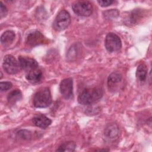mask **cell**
Returning <instances> with one entry per match:
<instances>
[{
  "mask_svg": "<svg viewBox=\"0 0 152 152\" xmlns=\"http://www.w3.org/2000/svg\"><path fill=\"white\" fill-rule=\"evenodd\" d=\"M103 91L100 88L86 89L78 97V102L83 105L90 104L99 100L103 96Z\"/></svg>",
  "mask_w": 152,
  "mask_h": 152,
  "instance_id": "6da1fadb",
  "label": "cell"
},
{
  "mask_svg": "<svg viewBox=\"0 0 152 152\" xmlns=\"http://www.w3.org/2000/svg\"><path fill=\"white\" fill-rule=\"evenodd\" d=\"M52 96L50 90L48 87L39 90L33 97V104L37 108H45L52 103Z\"/></svg>",
  "mask_w": 152,
  "mask_h": 152,
  "instance_id": "7a4b0ae2",
  "label": "cell"
},
{
  "mask_svg": "<svg viewBox=\"0 0 152 152\" xmlns=\"http://www.w3.org/2000/svg\"><path fill=\"white\" fill-rule=\"evenodd\" d=\"M71 23V17L65 10L61 11L56 15L53 24V27L57 31H62L66 28Z\"/></svg>",
  "mask_w": 152,
  "mask_h": 152,
  "instance_id": "3957f363",
  "label": "cell"
},
{
  "mask_svg": "<svg viewBox=\"0 0 152 152\" xmlns=\"http://www.w3.org/2000/svg\"><path fill=\"white\" fill-rule=\"evenodd\" d=\"M72 8L74 13L80 16L87 17L90 15L93 12L91 4L86 1H80L74 2L72 5Z\"/></svg>",
  "mask_w": 152,
  "mask_h": 152,
  "instance_id": "277c9868",
  "label": "cell"
},
{
  "mask_svg": "<svg viewBox=\"0 0 152 152\" xmlns=\"http://www.w3.org/2000/svg\"><path fill=\"white\" fill-rule=\"evenodd\" d=\"M104 45L108 52H113L119 50L121 48L122 43L118 35L113 33H109L106 36Z\"/></svg>",
  "mask_w": 152,
  "mask_h": 152,
  "instance_id": "5b68a950",
  "label": "cell"
},
{
  "mask_svg": "<svg viewBox=\"0 0 152 152\" xmlns=\"http://www.w3.org/2000/svg\"><path fill=\"white\" fill-rule=\"evenodd\" d=\"M2 66L4 71L9 74H15L20 68L18 62L11 55H7L4 57Z\"/></svg>",
  "mask_w": 152,
  "mask_h": 152,
  "instance_id": "8992f818",
  "label": "cell"
},
{
  "mask_svg": "<svg viewBox=\"0 0 152 152\" xmlns=\"http://www.w3.org/2000/svg\"><path fill=\"white\" fill-rule=\"evenodd\" d=\"M60 93L66 99L72 97L73 95V81L71 78H67L62 80L59 85Z\"/></svg>",
  "mask_w": 152,
  "mask_h": 152,
  "instance_id": "52a82bcc",
  "label": "cell"
},
{
  "mask_svg": "<svg viewBox=\"0 0 152 152\" xmlns=\"http://www.w3.org/2000/svg\"><path fill=\"white\" fill-rule=\"evenodd\" d=\"M46 38L39 31H34L30 33L26 37L27 44L31 47L42 45L46 42Z\"/></svg>",
  "mask_w": 152,
  "mask_h": 152,
  "instance_id": "ba28073f",
  "label": "cell"
},
{
  "mask_svg": "<svg viewBox=\"0 0 152 152\" xmlns=\"http://www.w3.org/2000/svg\"><path fill=\"white\" fill-rule=\"evenodd\" d=\"M18 62L20 68L28 71L37 68L39 65L38 63L34 59L28 56H20L18 57Z\"/></svg>",
  "mask_w": 152,
  "mask_h": 152,
  "instance_id": "9c48e42d",
  "label": "cell"
},
{
  "mask_svg": "<svg viewBox=\"0 0 152 152\" xmlns=\"http://www.w3.org/2000/svg\"><path fill=\"white\" fill-rule=\"evenodd\" d=\"M33 123L37 127L41 128H46L52 123L51 119L43 114H39L36 115L33 118Z\"/></svg>",
  "mask_w": 152,
  "mask_h": 152,
  "instance_id": "30bf717a",
  "label": "cell"
},
{
  "mask_svg": "<svg viewBox=\"0 0 152 152\" xmlns=\"http://www.w3.org/2000/svg\"><path fill=\"white\" fill-rule=\"evenodd\" d=\"M122 80V75L118 72H114L109 75L107 78V85L109 88L114 90L116 87H118V84H119Z\"/></svg>",
  "mask_w": 152,
  "mask_h": 152,
  "instance_id": "8fae6325",
  "label": "cell"
},
{
  "mask_svg": "<svg viewBox=\"0 0 152 152\" xmlns=\"http://www.w3.org/2000/svg\"><path fill=\"white\" fill-rule=\"evenodd\" d=\"M104 135L109 140H114L119 136V128L116 124L109 125L104 129Z\"/></svg>",
  "mask_w": 152,
  "mask_h": 152,
  "instance_id": "7c38bea8",
  "label": "cell"
},
{
  "mask_svg": "<svg viewBox=\"0 0 152 152\" xmlns=\"http://www.w3.org/2000/svg\"><path fill=\"white\" fill-rule=\"evenodd\" d=\"M42 72L37 68L30 70L26 75V79L30 83L35 84L39 83L42 79Z\"/></svg>",
  "mask_w": 152,
  "mask_h": 152,
  "instance_id": "4fadbf2b",
  "label": "cell"
},
{
  "mask_svg": "<svg viewBox=\"0 0 152 152\" xmlns=\"http://www.w3.org/2000/svg\"><path fill=\"white\" fill-rule=\"evenodd\" d=\"M15 33L12 30L5 31L1 37V42L4 46H8L14 40Z\"/></svg>",
  "mask_w": 152,
  "mask_h": 152,
  "instance_id": "5bb4252c",
  "label": "cell"
},
{
  "mask_svg": "<svg viewBox=\"0 0 152 152\" xmlns=\"http://www.w3.org/2000/svg\"><path fill=\"white\" fill-rule=\"evenodd\" d=\"M137 78L140 81H144L147 76V68L144 64H140L137 69L136 71Z\"/></svg>",
  "mask_w": 152,
  "mask_h": 152,
  "instance_id": "9a60e30c",
  "label": "cell"
},
{
  "mask_svg": "<svg viewBox=\"0 0 152 152\" xmlns=\"http://www.w3.org/2000/svg\"><path fill=\"white\" fill-rule=\"evenodd\" d=\"M22 98V93L18 89L11 91L7 96V100L9 103L14 104L21 100Z\"/></svg>",
  "mask_w": 152,
  "mask_h": 152,
  "instance_id": "2e32d148",
  "label": "cell"
},
{
  "mask_svg": "<svg viewBox=\"0 0 152 152\" xmlns=\"http://www.w3.org/2000/svg\"><path fill=\"white\" fill-rule=\"evenodd\" d=\"M76 144L74 141H66L61 144L56 149L57 151H74Z\"/></svg>",
  "mask_w": 152,
  "mask_h": 152,
  "instance_id": "e0dca14e",
  "label": "cell"
},
{
  "mask_svg": "<svg viewBox=\"0 0 152 152\" xmlns=\"http://www.w3.org/2000/svg\"><path fill=\"white\" fill-rule=\"evenodd\" d=\"M142 13L140 10H134L131 12L129 18V21L131 24H135L136 23L138 20L141 18Z\"/></svg>",
  "mask_w": 152,
  "mask_h": 152,
  "instance_id": "ac0fdd59",
  "label": "cell"
},
{
  "mask_svg": "<svg viewBox=\"0 0 152 152\" xmlns=\"http://www.w3.org/2000/svg\"><path fill=\"white\" fill-rule=\"evenodd\" d=\"M119 11L116 9H111L103 12V15L106 19H113L119 15Z\"/></svg>",
  "mask_w": 152,
  "mask_h": 152,
  "instance_id": "d6986e66",
  "label": "cell"
},
{
  "mask_svg": "<svg viewBox=\"0 0 152 152\" xmlns=\"http://www.w3.org/2000/svg\"><path fill=\"white\" fill-rule=\"evenodd\" d=\"M12 83L9 81H4V82H1L0 83V88L1 91H7L11 88L12 87Z\"/></svg>",
  "mask_w": 152,
  "mask_h": 152,
  "instance_id": "ffe728a7",
  "label": "cell"
},
{
  "mask_svg": "<svg viewBox=\"0 0 152 152\" xmlns=\"http://www.w3.org/2000/svg\"><path fill=\"white\" fill-rule=\"evenodd\" d=\"M17 134L23 139L26 140V139H28L30 138L31 135L30 132H28L27 130H20L18 132Z\"/></svg>",
  "mask_w": 152,
  "mask_h": 152,
  "instance_id": "44dd1931",
  "label": "cell"
},
{
  "mask_svg": "<svg viewBox=\"0 0 152 152\" xmlns=\"http://www.w3.org/2000/svg\"><path fill=\"white\" fill-rule=\"evenodd\" d=\"M7 14V8L6 7L2 4V2H0V15L1 18H2L6 16Z\"/></svg>",
  "mask_w": 152,
  "mask_h": 152,
  "instance_id": "7402d4cb",
  "label": "cell"
},
{
  "mask_svg": "<svg viewBox=\"0 0 152 152\" xmlns=\"http://www.w3.org/2000/svg\"><path fill=\"white\" fill-rule=\"evenodd\" d=\"M97 2L99 3V4L103 7H107L110 5L113 2V1L112 0H104V1H98Z\"/></svg>",
  "mask_w": 152,
  "mask_h": 152,
  "instance_id": "603a6c76",
  "label": "cell"
}]
</instances>
